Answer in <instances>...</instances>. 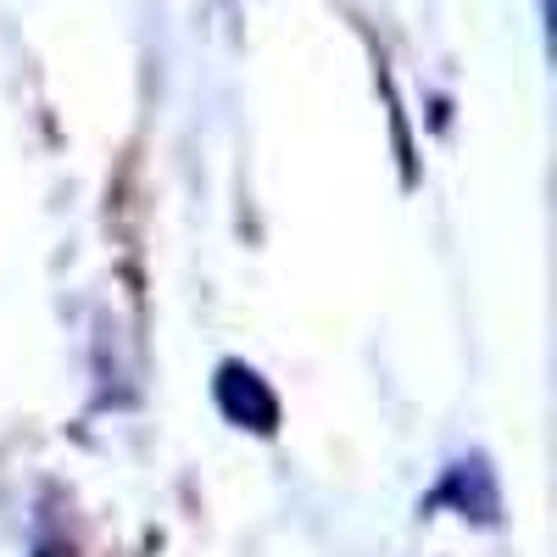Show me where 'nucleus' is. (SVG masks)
I'll return each instance as SVG.
<instances>
[{"label": "nucleus", "mask_w": 557, "mask_h": 557, "mask_svg": "<svg viewBox=\"0 0 557 557\" xmlns=\"http://www.w3.org/2000/svg\"><path fill=\"white\" fill-rule=\"evenodd\" d=\"M218 396L228 407V418H251V430H268L273 424V396L262 391V380L251 374V368H223V380H218Z\"/></svg>", "instance_id": "1"}]
</instances>
